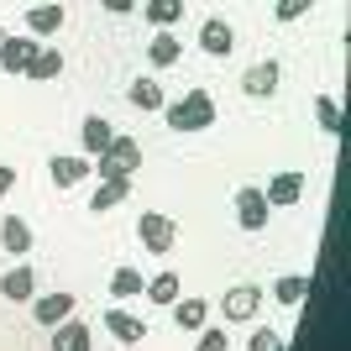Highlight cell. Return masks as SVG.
<instances>
[{
	"instance_id": "30bf717a",
	"label": "cell",
	"mask_w": 351,
	"mask_h": 351,
	"mask_svg": "<svg viewBox=\"0 0 351 351\" xmlns=\"http://www.w3.org/2000/svg\"><path fill=\"white\" fill-rule=\"evenodd\" d=\"M0 299L5 304H27V299H37V273H32L27 263H16L5 278H0Z\"/></svg>"
},
{
	"instance_id": "ac0fdd59",
	"label": "cell",
	"mask_w": 351,
	"mask_h": 351,
	"mask_svg": "<svg viewBox=\"0 0 351 351\" xmlns=\"http://www.w3.org/2000/svg\"><path fill=\"white\" fill-rule=\"evenodd\" d=\"M147 304H158V309H168L178 299V293H184V278H178V273H158V278H147Z\"/></svg>"
},
{
	"instance_id": "1f68e13d",
	"label": "cell",
	"mask_w": 351,
	"mask_h": 351,
	"mask_svg": "<svg viewBox=\"0 0 351 351\" xmlns=\"http://www.w3.org/2000/svg\"><path fill=\"white\" fill-rule=\"evenodd\" d=\"M16 189V168H5V162H0V194H11Z\"/></svg>"
},
{
	"instance_id": "2e32d148",
	"label": "cell",
	"mask_w": 351,
	"mask_h": 351,
	"mask_svg": "<svg viewBox=\"0 0 351 351\" xmlns=\"http://www.w3.org/2000/svg\"><path fill=\"white\" fill-rule=\"evenodd\" d=\"M110 136H116V126L105 116H84V126H79V142H84V158H100L105 147H110Z\"/></svg>"
},
{
	"instance_id": "484cf974",
	"label": "cell",
	"mask_w": 351,
	"mask_h": 351,
	"mask_svg": "<svg viewBox=\"0 0 351 351\" xmlns=\"http://www.w3.org/2000/svg\"><path fill=\"white\" fill-rule=\"evenodd\" d=\"M142 11H147V21H152V27H173L178 16H184V0H147Z\"/></svg>"
},
{
	"instance_id": "4316f807",
	"label": "cell",
	"mask_w": 351,
	"mask_h": 351,
	"mask_svg": "<svg viewBox=\"0 0 351 351\" xmlns=\"http://www.w3.org/2000/svg\"><path fill=\"white\" fill-rule=\"evenodd\" d=\"M315 121H320V132H341V105L330 95H320L315 100Z\"/></svg>"
},
{
	"instance_id": "d6a6232c",
	"label": "cell",
	"mask_w": 351,
	"mask_h": 351,
	"mask_svg": "<svg viewBox=\"0 0 351 351\" xmlns=\"http://www.w3.org/2000/svg\"><path fill=\"white\" fill-rule=\"evenodd\" d=\"M0 37H5V27H0Z\"/></svg>"
},
{
	"instance_id": "7402d4cb",
	"label": "cell",
	"mask_w": 351,
	"mask_h": 351,
	"mask_svg": "<svg viewBox=\"0 0 351 351\" xmlns=\"http://www.w3.org/2000/svg\"><path fill=\"white\" fill-rule=\"evenodd\" d=\"M126 194H132V178H100V189H95L89 210H100V215H105V210H116Z\"/></svg>"
},
{
	"instance_id": "5b68a950",
	"label": "cell",
	"mask_w": 351,
	"mask_h": 351,
	"mask_svg": "<svg viewBox=\"0 0 351 351\" xmlns=\"http://www.w3.org/2000/svg\"><path fill=\"white\" fill-rule=\"evenodd\" d=\"M263 199H267V210H289V205H299V199H304V173H299V168H283V173H273V178H267V189H263Z\"/></svg>"
},
{
	"instance_id": "d4e9b609",
	"label": "cell",
	"mask_w": 351,
	"mask_h": 351,
	"mask_svg": "<svg viewBox=\"0 0 351 351\" xmlns=\"http://www.w3.org/2000/svg\"><path fill=\"white\" fill-rule=\"evenodd\" d=\"M142 273H136V267H116V273H110V293H116V299H142Z\"/></svg>"
},
{
	"instance_id": "ba28073f",
	"label": "cell",
	"mask_w": 351,
	"mask_h": 351,
	"mask_svg": "<svg viewBox=\"0 0 351 351\" xmlns=\"http://www.w3.org/2000/svg\"><path fill=\"white\" fill-rule=\"evenodd\" d=\"M267 199H263V189H236V220H241V231H267Z\"/></svg>"
},
{
	"instance_id": "7a4b0ae2",
	"label": "cell",
	"mask_w": 351,
	"mask_h": 351,
	"mask_svg": "<svg viewBox=\"0 0 351 351\" xmlns=\"http://www.w3.org/2000/svg\"><path fill=\"white\" fill-rule=\"evenodd\" d=\"M136 168H142V142L136 136H110V147L89 162V173H100V178H132Z\"/></svg>"
},
{
	"instance_id": "ffe728a7",
	"label": "cell",
	"mask_w": 351,
	"mask_h": 351,
	"mask_svg": "<svg viewBox=\"0 0 351 351\" xmlns=\"http://www.w3.org/2000/svg\"><path fill=\"white\" fill-rule=\"evenodd\" d=\"M0 247L16 252V257H21V252H32V226H27L21 215H5V220H0Z\"/></svg>"
},
{
	"instance_id": "277c9868",
	"label": "cell",
	"mask_w": 351,
	"mask_h": 351,
	"mask_svg": "<svg viewBox=\"0 0 351 351\" xmlns=\"http://www.w3.org/2000/svg\"><path fill=\"white\" fill-rule=\"evenodd\" d=\"M257 309H263V289H257V283H236V289H226V299H220V315H226V325H247V320H257Z\"/></svg>"
},
{
	"instance_id": "5bb4252c",
	"label": "cell",
	"mask_w": 351,
	"mask_h": 351,
	"mask_svg": "<svg viewBox=\"0 0 351 351\" xmlns=\"http://www.w3.org/2000/svg\"><path fill=\"white\" fill-rule=\"evenodd\" d=\"M58 73H63V53L53 43H43L37 53H32V63H27V79H32V84H53Z\"/></svg>"
},
{
	"instance_id": "4dcf8cb0",
	"label": "cell",
	"mask_w": 351,
	"mask_h": 351,
	"mask_svg": "<svg viewBox=\"0 0 351 351\" xmlns=\"http://www.w3.org/2000/svg\"><path fill=\"white\" fill-rule=\"evenodd\" d=\"M110 16H126V11H136V0H100Z\"/></svg>"
},
{
	"instance_id": "7c38bea8",
	"label": "cell",
	"mask_w": 351,
	"mask_h": 351,
	"mask_svg": "<svg viewBox=\"0 0 351 351\" xmlns=\"http://www.w3.org/2000/svg\"><path fill=\"white\" fill-rule=\"evenodd\" d=\"M199 47H205L210 58H226V53L236 47V27H231V21H220V16H210L205 27H199Z\"/></svg>"
},
{
	"instance_id": "8992f818",
	"label": "cell",
	"mask_w": 351,
	"mask_h": 351,
	"mask_svg": "<svg viewBox=\"0 0 351 351\" xmlns=\"http://www.w3.org/2000/svg\"><path fill=\"white\" fill-rule=\"evenodd\" d=\"M278 79H283V69L273 58H263V63H252V69L241 73V89H247L252 100H273V95H278Z\"/></svg>"
},
{
	"instance_id": "52a82bcc",
	"label": "cell",
	"mask_w": 351,
	"mask_h": 351,
	"mask_svg": "<svg viewBox=\"0 0 351 351\" xmlns=\"http://www.w3.org/2000/svg\"><path fill=\"white\" fill-rule=\"evenodd\" d=\"M63 21H69L63 0H37V5L27 11V32H32V37H58Z\"/></svg>"
},
{
	"instance_id": "f546056e",
	"label": "cell",
	"mask_w": 351,
	"mask_h": 351,
	"mask_svg": "<svg viewBox=\"0 0 351 351\" xmlns=\"http://www.w3.org/2000/svg\"><path fill=\"white\" fill-rule=\"evenodd\" d=\"M252 351H283V336H278V330H267V325H263V330L252 336Z\"/></svg>"
},
{
	"instance_id": "8fae6325",
	"label": "cell",
	"mask_w": 351,
	"mask_h": 351,
	"mask_svg": "<svg viewBox=\"0 0 351 351\" xmlns=\"http://www.w3.org/2000/svg\"><path fill=\"white\" fill-rule=\"evenodd\" d=\"M37 47H43V43H37L32 32H27V37H0V69H5V73H27V63H32Z\"/></svg>"
},
{
	"instance_id": "3957f363",
	"label": "cell",
	"mask_w": 351,
	"mask_h": 351,
	"mask_svg": "<svg viewBox=\"0 0 351 351\" xmlns=\"http://www.w3.org/2000/svg\"><path fill=\"white\" fill-rule=\"evenodd\" d=\"M136 241H142V252L162 257V252H173L178 226H173L168 215H158V210H142V215H136Z\"/></svg>"
},
{
	"instance_id": "83f0119b",
	"label": "cell",
	"mask_w": 351,
	"mask_h": 351,
	"mask_svg": "<svg viewBox=\"0 0 351 351\" xmlns=\"http://www.w3.org/2000/svg\"><path fill=\"white\" fill-rule=\"evenodd\" d=\"M194 336H199V341H194V351H226V341H231V336H226V325H220V330H210V325H199Z\"/></svg>"
},
{
	"instance_id": "9a60e30c",
	"label": "cell",
	"mask_w": 351,
	"mask_h": 351,
	"mask_svg": "<svg viewBox=\"0 0 351 351\" xmlns=\"http://www.w3.org/2000/svg\"><path fill=\"white\" fill-rule=\"evenodd\" d=\"M47 173H53V184H58V189H73V184H84V178H89V158L58 152V158L47 162Z\"/></svg>"
},
{
	"instance_id": "cb8c5ba5",
	"label": "cell",
	"mask_w": 351,
	"mask_h": 351,
	"mask_svg": "<svg viewBox=\"0 0 351 351\" xmlns=\"http://www.w3.org/2000/svg\"><path fill=\"white\" fill-rule=\"evenodd\" d=\"M304 293H309V278H299V273H289V278L273 283V299H278V304H289V309L304 304Z\"/></svg>"
},
{
	"instance_id": "44dd1931",
	"label": "cell",
	"mask_w": 351,
	"mask_h": 351,
	"mask_svg": "<svg viewBox=\"0 0 351 351\" xmlns=\"http://www.w3.org/2000/svg\"><path fill=\"white\" fill-rule=\"evenodd\" d=\"M168 309H173L178 330H189V336L199 330V325H205V315H210V304H205V299H184V293H178V299H173Z\"/></svg>"
},
{
	"instance_id": "603a6c76",
	"label": "cell",
	"mask_w": 351,
	"mask_h": 351,
	"mask_svg": "<svg viewBox=\"0 0 351 351\" xmlns=\"http://www.w3.org/2000/svg\"><path fill=\"white\" fill-rule=\"evenodd\" d=\"M126 100H132L136 110H162V105H168V100H162V84H158V79H136V84L126 89Z\"/></svg>"
},
{
	"instance_id": "6da1fadb",
	"label": "cell",
	"mask_w": 351,
	"mask_h": 351,
	"mask_svg": "<svg viewBox=\"0 0 351 351\" xmlns=\"http://www.w3.org/2000/svg\"><path fill=\"white\" fill-rule=\"evenodd\" d=\"M162 121H168L173 132H205V126H215V100H210V89H189L184 100L162 105Z\"/></svg>"
},
{
	"instance_id": "d6986e66",
	"label": "cell",
	"mask_w": 351,
	"mask_h": 351,
	"mask_svg": "<svg viewBox=\"0 0 351 351\" xmlns=\"http://www.w3.org/2000/svg\"><path fill=\"white\" fill-rule=\"evenodd\" d=\"M178 53H184V47H178V37H173L168 27H158V37L147 43V58H152V69H173Z\"/></svg>"
},
{
	"instance_id": "f1b7e54d",
	"label": "cell",
	"mask_w": 351,
	"mask_h": 351,
	"mask_svg": "<svg viewBox=\"0 0 351 351\" xmlns=\"http://www.w3.org/2000/svg\"><path fill=\"white\" fill-rule=\"evenodd\" d=\"M309 5L315 0H273V16L278 21H299V16H309Z\"/></svg>"
},
{
	"instance_id": "4fadbf2b",
	"label": "cell",
	"mask_w": 351,
	"mask_h": 351,
	"mask_svg": "<svg viewBox=\"0 0 351 351\" xmlns=\"http://www.w3.org/2000/svg\"><path fill=\"white\" fill-rule=\"evenodd\" d=\"M58 336H53V351H95V330H89L84 320H63V325H53Z\"/></svg>"
},
{
	"instance_id": "e0dca14e",
	"label": "cell",
	"mask_w": 351,
	"mask_h": 351,
	"mask_svg": "<svg viewBox=\"0 0 351 351\" xmlns=\"http://www.w3.org/2000/svg\"><path fill=\"white\" fill-rule=\"evenodd\" d=\"M105 330H110L121 346H136V341L147 336V325L136 320V315H126V309H110V315H105Z\"/></svg>"
},
{
	"instance_id": "9c48e42d",
	"label": "cell",
	"mask_w": 351,
	"mask_h": 351,
	"mask_svg": "<svg viewBox=\"0 0 351 351\" xmlns=\"http://www.w3.org/2000/svg\"><path fill=\"white\" fill-rule=\"evenodd\" d=\"M73 304H79L73 293H43V299H32V320L53 330V325H63L73 315Z\"/></svg>"
}]
</instances>
